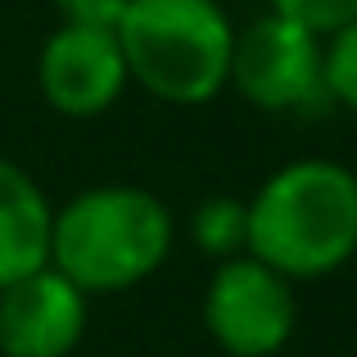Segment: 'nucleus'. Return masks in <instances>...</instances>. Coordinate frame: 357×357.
Segmentation results:
<instances>
[{"instance_id":"nucleus-9","label":"nucleus","mask_w":357,"mask_h":357,"mask_svg":"<svg viewBox=\"0 0 357 357\" xmlns=\"http://www.w3.org/2000/svg\"><path fill=\"white\" fill-rule=\"evenodd\" d=\"M195 244H199L204 253H213V258H236L244 253V240H249V208H244L240 199H204L199 208H195Z\"/></svg>"},{"instance_id":"nucleus-2","label":"nucleus","mask_w":357,"mask_h":357,"mask_svg":"<svg viewBox=\"0 0 357 357\" xmlns=\"http://www.w3.org/2000/svg\"><path fill=\"white\" fill-rule=\"evenodd\" d=\"M172 253V218L149 190L100 185L54 213L50 267L82 294H122L163 267Z\"/></svg>"},{"instance_id":"nucleus-5","label":"nucleus","mask_w":357,"mask_h":357,"mask_svg":"<svg viewBox=\"0 0 357 357\" xmlns=\"http://www.w3.org/2000/svg\"><path fill=\"white\" fill-rule=\"evenodd\" d=\"M227 82H236L240 96L267 114H289L298 105H312L326 91L321 36L271 9L244 36H236Z\"/></svg>"},{"instance_id":"nucleus-11","label":"nucleus","mask_w":357,"mask_h":357,"mask_svg":"<svg viewBox=\"0 0 357 357\" xmlns=\"http://www.w3.org/2000/svg\"><path fill=\"white\" fill-rule=\"evenodd\" d=\"M271 9L294 18V23H303V27H312L317 36H331L335 27L357 18V0H271Z\"/></svg>"},{"instance_id":"nucleus-8","label":"nucleus","mask_w":357,"mask_h":357,"mask_svg":"<svg viewBox=\"0 0 357 357\" xmlns=\"http://www.w3.org/2000/svg\"><path fill=\"white\" fill-rule=\"evenodd\" d=\"M50 222L54 208L41 185L18 163L0 158V285L50 262Z\"/></svg>"},{"instance_id":"nucleus-1","label":"nucleus","mask_w":357,"mask_h":357,"mask_svg":"<svg viewBox=\"0 0 357 357\" xmlns=\"http://www.w3.org/2000/svg\"><path fill=\"white\" fill-rule=\"evenodd\" d=\"M244 208V253L289 280L326 276L357 253V176L344 163L298 158L271 172Z\"/></svg>"},{"instance_id":"nucleus-6","label":"nucleus","mask_w":357,"mask_h":357,"mask_svg":"<svg viewBox=\"0 0 357 357\" xmlns=\"http://www.w3.org/2000/svg\"><path fill=\"white\" fill-rule=\"evenodd\" d=\"M86 331V294L50 262L0 285V353L68 357Z\"/></svg>"},{"instance_id":"nucleus-4","label":"nucleus","mask_w":357,"mask_h":357,"mask_svg":"<svg viewBox=\"0 0 357 357\" xmlns=\"http://www.w3.org/2000/svg\"><path fill=\"white\" fill-rule=\"evenodd\" d=\"M294 289L289 276L253 253L222 258L204 298V326L231 357H271L294 335Z\"/></svg>"},{"instance_id":"nucleus-12","label":"nucleus","mask_w":357,"mask_h":357,"mask_svg":"<svg viewBox=\"0 0 357 357\" xmlns=\"http://www.w3.org/2000/svg\"><path fill=\"white\" fill-rule=\"evenodd\" d=\"M63 14V23L73 27H100V32H114L127 0H54Z\"/></svg>"},{"instance_id":"nucleus-7","label":"nucleus","mask_w":357,"mask_h":357,"mask_svg":"<svg viewBox=\"0 0 357 357\" xmlns=\"http://www.w3.org/2000/svg\"><path fill=\"white\" fill-rule=\"evenodd\" d=\"M41 96L63 118H96L127 86V59L114 32L63 23L41 50Z\"/></svg>"},{"instance_id":"nucleus-10","label":"nucleus","mask_w":357,"mask_h":357,"mask_svg":"<svg viewBox=\"0 0 357 357\" xmlns=\"http://www.w3.org/2000/svg\"><path fill=\"white\" fill-rule=\"evenodd\" d=\"M321 73H326V96L357 109V18L335 27L331 45H321Z\"/></svg>"},{"instance_id":"nucleus-3","label":"nucleus","mask_w":357,"mask_h":357,"mask_svg":"<svg viewBox=\"0 0 357 357\" xmlns=\"http://www.w3.org/2000/svg\"><path fill=\"white\" fill-rule=\"evenodd\" d=\"M114 36L127 77L167 105H204L227 86L236 27L218 0H127Z\"/></svg>"}]
</instances>
